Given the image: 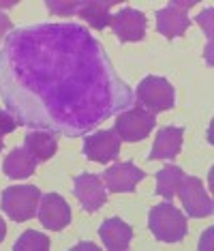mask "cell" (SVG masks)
<instances>
[{"label":"cell","instance_id":"cell-23","mask_svg":"<svg viewBox=\"0 0 214 251\" xmlns=\"http://www.w3.org/2000/svg\"><path fill=\"white\" fill-rule=\"evenodd\" d=\"M2 148H4V142H2V138H0V151H2Z\"/></svg>","mask_w":214,"mask_h":251},{"label":"cell","instance_id":"cell-17","mask_svg":"<svg viewBox=\"0 0 214 251\" xmlns=\"http://www.w3.org/2000/svg\"><path fill=\"white\" fill-rule=\"evenodd\" d=\"M182 178H184L182 168H178V165H165L163 170L156 172V193L165 200H173Z\"/></svg>","mask_w":214,"mask_h":251},{"label":"cell","instance_id":"cell-12","mask_svg":"<svg viewBox=\"0 0 214 251\" xmlns=\"http://www.w3.org/2000/svg\"><path fill=\"white\" fill-rule=\"evenodd\" d=\"M184 127H161L154 138L148 161H161V159H176L182 151Z\"/></svg>","mask_w":214,"mask_h":251},{"label":"cell","instance_id":"cell-5","mask_svg":"<svg viewBox=\"0 0 214 251\" xmlns=\"http://www.w3.org/2000/svg\"><path fill=\"white\" fill-rule=\"evenodd\" d=\"M176 196L182 200L184 210H187V215L193 217V219H204V217L212 215V210H214L212 198L208 196V191L204 187V180L197 178V176H187L184 174V178H182V182H180Z\"/></svg>","mask_w":214,"mask_h":251},{"label":"cell","instance_id":"cell-1","mask_svg":"<svg viewBox=\"0 0 214 251\" xmlns=\"http://www.w3.org/2000/svg\"><path fill=\"white\" fill-rule=\"evenodd\" d=\"M148 227L161 243H180L187 236V215L180 213L171 202L156 204L148 213Z\"/></svg>","mask_w":214,"mask_h":251},{"label":"cell","instance_id":"cell-21","mask_svg":"<svg viewBox=\"0 0 214 251\" xmlns=\"http://www.w3.org/2000/svg\"><path fill=\"white\" fill-rule=\"evenodd\" d=\"M11 28H13V24H11V20H9L4 13H0V41H2L4 35H7Z\"/></svg>","mask_w":214,"mask_h":251},{"label":"cell","instance_id":"cell-15","mask_svg":"<svg viewBox=\"0 0 214 251\" xmlns=\"http://www.w3.org/2000/svg\"><path fill=\"white\" fill-rule=\"evenodd\" d=\"M37 159L26 151V148H13L2 161V172L9 178H28L35 174L37 170Z\"/></svg>","mask_w":214,"mask_h":251},{"label":"cell","instance_id":"cell-6","mask_svg":"<svg viewBox=\"0 0 214 251\" xmlns=\"http://www.w3.org/2000/svg\"><path fill=\"white\" fill-rule=\"evenodd\" d=\"M146 26H148L146 15L133 7H122L118 13H114L109 18V28L114 30V35L120 39L122 43L144 41Z\"/></svg>","mask_w":214,"mask_h":251},{"label":"cell","instance_id":"cell-20","mask_svg":"<svg viewBox=\"0 0 214 251\" xmlns=\"http://www.w3.org/2000/svg\"><path fill=\"white\" fill-rule=\"evenodd\" d=\"M18 127H20V121L13 116V114L7 112V110H0V138L7 133H13Z\"/></svg>","mask_w":214,"mask_h":251},{"label":"cell","instance_id":"cell-22","mask_svg":"<svg viewBox=\"0 0 214 251\" xmlns=\"http://www.w3.org/2000/svg\"><path fill=\"white\" fill-rule=\"evenodd\" d=\"M4 236H7V224H4V219L0 217V243L4 241Z\"/></svg>","mask_w":214,"mask_h":251},{"label":"cell","instance_id":"cell-11","mask_svg":"<svg viewBox=\"0 0 214 251\" xmlns=\"http://www.w3.org/2000/svg\"><path fill=\"white\" fill-rule=\"evenodd\" d=\"M187 2L184 4H173L170 2L165 9H159L156 11V30L161 32L163 37L167 39H176V37H182L189 28V15H187Z\"/></svg>","mask_w":214,"mask_h":251},{"label":"cell","instance_id":"cell-2","mask_svg":"<svg viewBox=\"0 0 214 251\" xmlns=\"http://www.w3.org/2000/svg\"><path fill=\"white\" fill-rule=\"evenodd\" d=\"M41 196V189L35 185H13L2 191L0 206H2V213H7L11 221L21 224V221H28L37 215Z\"/></svg>","mask_w":214,"mask_h":251},{"label":"cell","instance_id":"cell-16","mask_svg":"<svg viewBox=\"0 0 214 251\" xmlns=\"http://www.w3.org/2000/svg\"><path fill=\"white\" fill-rule=\"evenodd\" d=\"M116 2H103V0H86V2L80 4V9H77V15L90 24L94 28V30H103V28L109 26V9L114 7Z\"/></svg>","mask_w":214,"mask_h":251},{"label":"cell","instance_id":"cell-19","mask_svg":"<svg viewBox=\"0 0 214 251\" xmlns=\"http://www.w3.org/2000/svg\"><path fill=\"white\" fill-rule=\"evenodd\" d=\"M82 2H47V9L49 13H56V15H77V9H80Z\"/></svg>","mask_w":214,"mask_h":251},{"label":"cell","instance_id":"cell-13","mask_svg":"<svg viewBox=\"0 0 214 251\" xmlns=\"http://www.w3.org/2000/svg\"><path fill=\"white\" fill-rule=\"evenodd\" d=\"M99 236L109 251H127L133 241V227L127 221H122L120 217H111L101 224Z\"/></svg>","mask_w":214,"mask_h":251},{"label":"cell","instance_id":"cell-9","mask_svg":"<svg viewBox=\"0 0 214 251\" xmlns=\"http://www.w3.org/2000/svg\"><path fill=\"white\" fill-rule=\"evenodd\" d=\"M101 178L105 180L107 189L111 193H131L135 191L137 182L146 178V172L131 161H118L111 168H107Z\"/></svg>","mask_w":214,"mask_h":251},{"label":"cell","instance_id":"cell-7","mask_svg":"<svg viewBox=\"0 0 214 251\" xmlns=\"http://www.w3.org/2000/svg\"><path fill=\"white\" fill-rule=\"evenodd\" d=\"M120 135L116 133L114 129H103L97 131V133L88 135L84 140V155L86 159L94 163H107V161H114V159L120 155Z\"/></svg>","mask_w":214,"mask_h":251},{"label":"cell","instance_id":"cell-10","mask_svg":"<svg viewBox=\"0 0 214 251\" xmlns=\"http://www.w3.org/2000/svg\"><path fill=\"white\" fill-rule=\"evenodd\" d=\"M73 193L80 200L82 208L86 213H97V210L107 202V193L103 187V178L99 174H80L75 178Z\"/></svg>","mask_w":214,"mask_h":251},{"label":"cell","instance_id":"cell-3","mask_svg":"<svg viewBox=\"0 0 214 251\" xmlns=\"http://www.w3.org/2000/svg\"><path fill=\"white\" fill-rule=\"evenodd\" d=\"M135 99L142 103L144 110H148L150 114H159L167 112L176 105V90H173L171 82H167L161 75H146L142 82L137 84L135 90Z\"/></svg>","mask_w":214,"mask_h":251},{"label":"cell","instance_id":"cell-8","mask_svg":"<svg viewBox=\"0 0 214 251\" xmlns=\"http://www.w3.org/2000/svg\"><path fill=\"white\" fill-rule=\"evenodd\" d=\"M37 215H39L41 226L45 230H52V232L64 230L71 224V206L58 193H45V196H41Z\"/></svg>","mask_w":214,"mask_h":251},{"label":"cell","instance_id":"cell-14","mask_svg":"<svg viewBox=\"0 0 214 251\" xmlns=\"http://www.w3.org/2000/svg\"><path fill=\"white\" fill-rule=\"evenodd\" d=\"M24 148L30 152L37 161H47L56 155L58 151V140L52 131H43V129H35L28 131L24 138Z\"/></svg>","mask_w":214,"mask_h":251},{"label":"cell","instance_id":"cell-4","mask_svg":"<svg viewBox=\"0 0 214 251\" xmlns=\"http://www.w3.org/2000/svg\"><path fill=\"white\" fill-rule=\"evenodd\" d=\"M156 127V116L144 107H131V110L120 112L116 118L114 131L120 135L122 142H139L146 140Z\"/></svg>","mask_w":214,"mask_h":251},{"label":"cell","instance_id":"cell-18","mask_svg":"<svg viewBox=\"0 0 214 251\" xmlns=\"http://www.w3.org/2000/svg\"><path fill=\"white\" fill-rule=\"evenodd\" d=\"M47 249H49V238L37 230H26L13 245V251H47Z\"/></svg>","mask_w":214,"mask_h":251}]
</instances>
